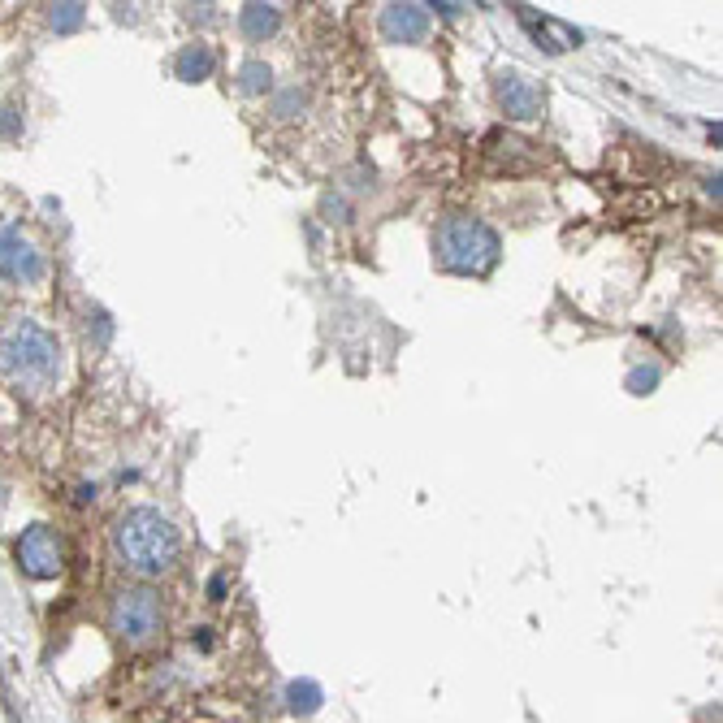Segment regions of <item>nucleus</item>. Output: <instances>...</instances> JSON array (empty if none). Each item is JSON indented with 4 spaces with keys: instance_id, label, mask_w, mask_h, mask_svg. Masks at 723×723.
<instances>
[{
    "instance_id": "obj_9",
    "label": "nucleus",
    "mask_w": 723,
    "mask_h": 723,
    "mask_svg": "<svg viewBox=\"0 0 723 723\" xmlns=\"http://www.w3.org/2000/svg\"><path fill=\"white\" fill-rule=\"evenodd\" d=\"M520 13V22L529 26V35L537 39V44H546L550 52H568V48H576L581 44V31H572V26H563V22H555V18H537L533 9H516Z\"/></svg>"
},
{
    "instance_id": "obj_13",
    "label": "nucleus",
    "mask_w": 723,
    "mask_h": 723,
    "mask_svg": "<svg viewBox=\"0 0 723 723\" xmlns=\"http://www.w3.org/2000/svg\"><path fill=\"white\" fill-rule=\"evenodd\" d=\"M52 26H57V31H74V26H83V5H57L52 9Z\"/></svg>"
},
{
    "instance_id": "obj_4",
    "label": "nucleus",
    "mask_w": 723,
    "mask_h": 723,
    "mask_svg": "<svg viewBox=\"0 0 723 723\" xmlns=\"http://www.w3.org/2000/svg\"><path fill=\"white\" fill-rule=\"evenodd\" d=\"M161 594L148 585H135V589H122L113 602V633L130 641V646H143V641H152L161 633Z\"/></svg>"
},
{
    "instance_id": "obj_15",
    "label": "nucleus",
    "mask_w": 723,
    "mask_h": 723,
    "mask_svg": "<svg viewBox=\"0 0 723 723\" xmlns=\"http://www.w3.org/2000/svg\"><path fill=\"white\" fill-rule=\"evenodd\" d=\"M208 594H213V602H221V594H226V576H213V585H208Z\"/></svg>"
},
{
    "instance_id": "obj_7",
    "label": "nucleus",
    "mask_w": 723,
    "mask_h": 723,
    "mask_svg": "<svg viewBox=\"0 0 723 723\" xmlns=\"http://www.w3.org/2000/svg\"><path fill=\"white\" fill-rule=\"evenodd\" d=\"M44 273V256L31 247V239L5 230L0 234V278H13V282H35Z\"/></svg>"
},
{
    "instance_id": "obj_14",
    "label": "nucleus",
    "mask_w": 723,
    "mask_h": 723,
    "mask_svg": "<svg viewBox=\"0 0 723 723\" xmlns=\"http://www.w3.org/2000/svg\"><path fill=\"white\" fill-rule=\"evenodd\" d=\"M260 74H265V70H260V65H247V70H243V87H247V91H256V87H269V83H260ZM265 78H269V74H265Z\"/></svg>"
},
{
    "instance_id": "obj_10",
    "label": "nucleus",
    "mask_w": 723,
    "mask_h": 723,
    "mask_svg": "<svg viewBox=\"0 0 723 723\" xmlns=\"http://www.w3.org/2000/svg\"><path fill=\"white\" fill-rule=\"evenodd\" d=\"M213 65H217V57H213V48H208V44H191V48L178 52V78H187V83H200V78H208V74H213Z\"/></svg>"
},
{
    "instance_id": "obj_11",
    "label": "nucleus",
    "mask_w": 723,
    "mask_h": 723,
    "mask_svg": "<svg viewBox=\"0 0 723 723\" xmlns=\"http://www.w3.org/2000/svg\"><path fill=\"white\" fill-rule=\"evenodd\" d=\"M239 26H243L247 39H265V35L278 31V9H273V5H247Z\"/></svg>"
},
{
    "instance_id": "obj_2",
    "label": "nucleus",
    "mask_w": 723,
    "mask_h": 723,
    "mask_svg": "<svg viewBox=\"0 0 723 723\" xmlns=\"http://www.w3.org/2000/svg\"><path fill=\"white\" fill-rule=\"evenodd\" d=\"M0 377L18 390L44 394L57 386L61 377V351L57 338L48 330H39L35 321H13L5 334H0Z\"/></svg>"
},
{
    "instance_id": "obj_6",
    "label": "nucleus",
    "mask_w": 723,
    "mask_h": 723,
    "mask_svg": "<svg viewBox=\"0 0 723 723\" xmlns=\"http://www.w3.org/2000/svg\"><path fill=\"white\" fill-rule=\"evenodd\" d=\"M494 91H498V104L507 109V117H516V122L542 117V109H546V91L537 87L524 70H503V74H498V83H494Z\"/></svg>"
},
{
    "instance_id": "obj_3",
    "label": "nucleus",
    "mask_w": 723,
    "mask_h": 723,
    "mask_svg": "<svg viewBox=\"0 0 723 723\" xmlns=\"http://www.w3.org/2000/svg\"><path fill=\"white\" fill-rule=\"evenodd\" d=\"M433 247L442 265L455 273H490L498 265V234L477 217H446Z\"/></svg>"
},
{
    "instance_id": "obj_8",
    "label": "nucleus",
    "mask_w": 723,
    "mask_h": 723,
    "mask_svg": "<svg viewBox=\"0 0 723 723\" xmlns=\"http://www.w3.org/2000/svg\"><path fill=\"white\" fill-rule=\"evenodd\" d=\"M425 31H429V13L420 5H390L381 13V35L390 44H420Z\"/></svg>"
},
{
    "instance_id": "obj_12",
    "label": "nucleus",
    "mask_w": 723,
    "mask_h": 723,
    "mask_svg": "<svg viewBox=\"0 0 723 723\" xmlns=\"http://www.w3.org/2000/svg\"><path fill=\"white\" fill-rule=\"evenodd\" d=\"M286 698H291V711L312 715L321 706V685H312V680H295V685L286 689Z\"/></svg>"
},
{
    "instance_id": "obj_1",
    "label": "nucleus",
    "mask_w": 723,
    "mask_h": 723,
    "mask_svg": "<svg viewBox=\"0 0 723 723\" xmlns=\"http://www.w3.org/2000/svg\"><path fill=\"white\" fill-rule=\"evenodd\" d=\"M113 546L122 563L139 576H165L182 555V537L161 511L135 507L113 524Z\"/></svg>"
},
{
    "instance_id": "obj_5",
    "label": "nucleus",
    "mask_w": 723,
    "mask_h": 723,
    "mask_svg": "<svg viewBox=\"0 0 723 723\" xmlns=\"http://www.w3.org/2000/svg\"><path fill=\"white\" fill-rule=\"evenodd\" d=\"M18 563L26 576H35V581H52V576H61L65 568V542L61 533H52L48 524H35V529H26L18 537Z\"/></svg>"
}]
</instances>
